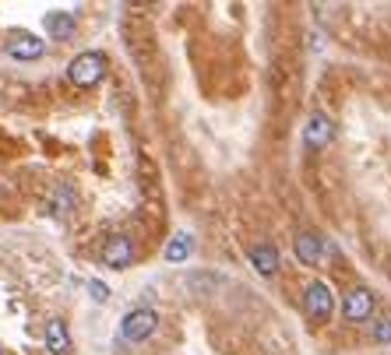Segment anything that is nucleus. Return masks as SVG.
<instances>
[{"mask_svg": "<svg viewBox=\"0 0 391 355\" xmlns=\"http://www.w3.org/2000/svg\"><path fill=\"white\" fill-rule=\"evenodd\" d=\"M67 78H71V85H74V88H81V92L95 88V85L106 78V56H102V53H95V49L78 53L74 60L67 64Z\"/></svg>", "mask_w": 391, "mask_h": 355, "instance_id": "1", "label": "nucleus"}, {"mask_svg": "<svg viewBox=\"0 0 391 355\" xmlns=\"http://www.w3.org/2000/svg\"><path fill=\"white\" fill-rule=\"evenodd\" d=\"M303 313L310 317V324H328L335 317V292L328 281H310L303 292Z\"/></svg>", "mask_w": 391, "mask_h": 355, "instance_id": "2", "label": "nucleus"}, {"mask_svg": "<svg viewBox=\"0 0 391 355\" xmlns=\"http://www.w3.org/2000/svg\"><path fill=\"white\" fill-rule=\"evenodd\" d=\"M155 327H159V313L148 310V306H138L120 320V338L131 341V345H141V341H148L155 334Z\"/></svg>", "mask_w": 391, "mask_h": 355, "instance_id": "3", "label": "nucleus"}, {"mask_svg": "<svg viewBox=\"0 0 391 355\" xmlns=\"http://www.w3.org/2000/svg\"><path fill=\"white\" fill-rule=\"evenodd\" d=\"M331 141H335V124H331V116L314 113L310 120L303 124V148H307V151H324Z\"/></svg>", "mask_w": 391, "mask_h": 355, "instance_id": "4", "label": "nucleus"}, {"mask_svg": "<svg viewBox=\"0 0 391 355\" xmlns=\"http://www.w3.org/2000/svg\"><path fill=\"white\" fill-rule=\"evenodd\" d=\"M374 317V292L370 288H349L342 295V320L349 324H363Z\"/></svg>", "mask_w": 391, "mask_h": 355, "instance_id": "5", "label": "nucleus"}, {"mask_svg": "<svg viewBox=\"0 0 391 355\" xmlns=\"http://www.w3.org/2000/svg\"><path fill=\"white\" fill-rule=\"evenodd\" d=\"M293 254H296V261H300V264L317 267V264H321V257H324V240H321L317 232L303 229V232H296V236H293Z\"/></svg>", "mask_w": 391, "mask_h": 355, "instance_id": "6", "label": "nucleus"}, {"mask_svg": "<svg viewBox=\"0 0 391 355\" xmlns=\"http://www.w3.org/2000/svg\"><path fill=\"white\" fill-rule=\"evenodd\" d=\"M131 261H134V243H131V236H113V240L102 247V264H106V267L124 271V267H131Z\"/></svg>", "mask_w": 391, "mask_h": 355, "instance_id": "7", "label": "nucleus"}, {"mask_svg": "<svg viewBox=\"0 0 391 355\" xmlns=\"http://www.w3.org/2000/svg\"><path fill=\"white\" fill-rule=\"evenodd\" d=\"M42 341H46L49 355H71V331H67V320H64V317H49V320H46V331H42Z\"/></svg>", "mask_w": 391, "mask_h": 355, "instance_id": "8", "label": "nucleus"}, {"mask_svg": "<svg viewBox=\"0 0 391 355\" xmlns=\"http://www.w3.org/2000/svg\"><path fill=\"white\" fill-rule=\"evenodd\" d=\"M42 53H46V42L35 39L32 32H15L8 39V56H15V60H39Z\"/></svg>", "mask_w": 391, "mask_h": 355, "instance_id": "9", "label": "nucleus"}, {"mask_svg": "<svg viewBox=\"0 0 391 355\" xmlns=\"http://www.w3.org/2000/svg\"><path fill=\"white\" fill-rule=\"evenodd\" d=\"M247 257H250L254 271L264 274V278H271V274L278 271V250H275V243H254V247L247 250Z\"/></svg>", "mask_w": 391, "mask_h": 355, "instance_id": "10", "label": "nucleus"}, {"mask_svg": "<svg viewBox=\"0 0 391 355\" xmlns=\"http://www.w3.org/2000/svg\"><path fill=\"white\" fill-rule=\"evenodd\" d=\"M42 28L49 32V39H74L78 22H74L71 11H49V15L42 18Z\"/></svg>", "mask_w": 391, "mask_h": 355, "instance_id": "11", "label": "nucleus"}, {"mask_svg": "<svg viewBox=\"0 0 391 355\" xmlns=\"http://www.w3.org/2000/svg\"><path fill=\"white\" fill-rule=\"evenodd\" d=\"M191 254H194V236H191V232H177L162 257H166V264H184Z\"/></svg>", "mask_w": 391, "mask_h": 355, "instance_id": "12", "label": "nucleus"}, {"mask_svg": "<svg viewBox=\"0 0 391 355\" xmlns=\"http://www.w3.org/2000/svg\"><path fill=\"white\" fill-rule=\"evenodd\" d=\"M370 338H374V345H391V317H381V320H374V327H370Z\"/></svg>", "mask_w": 391, "mask_h": 355, "instance_id": "13", "label": "nucleus"}, {"mask_svg": "<svg viewBox=\"0 0 391 355\" xmlns=\"http://www.w3.org/2000/svg\"><path fill=\"white\" fill-rule=\"evenodd\" d=\"M88 288H92V299H95V303H106V299H109V288H106L102 281H92Z\"/></svg>", "mask_w": 391, "mask_h": 355, "instance_id": "14", "label": "nucleus"}]
</instances>
